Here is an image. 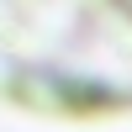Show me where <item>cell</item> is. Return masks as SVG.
I'll return each mask as SVG.
<instances>
[{"mask_svg": "<svg viewBox=\"0 0 132 132\" xmlns=\"http://www.w3.org/2000/svg\"><path fill=\"white\" fill-rule=\"evenodd\" d=\"M0 101L58 122L132 111V0H0Z\"/></svg>", "mask_w": 132, "mask_h": 132, "instance_id": "cell-1", "label": "cell"}]
</instances>
